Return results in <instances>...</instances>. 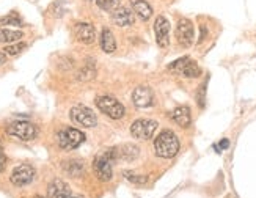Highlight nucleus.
<instances>
[{
    "label": "nucleus",
    "mask_w": 256,
    "mask_h": 198,
    "mask_svg": "<svg viewBox=\"0 0 256 198\" xmlns=\"http://www.w3.org/2000/svg\"><path fill=\"white\" fill-rule=\"evenodd\" d=\"M115 150H116V158L121 159V160H128V162L137 159L138 154H140L138 146L134 145V143H126V145L115 148Z\"/></svg>",
    "instance_id": "17"
},
{
    "label": "nucleus",
    "mask_w": 256,
    "mask_h": 198,
    "mask_svg": "<svg viewBox=\"0 0 256 198\" xmlns=\"http://www.w3.org/2000/svg\"><path fill=\"white\" fill-rule=\"evenodd\" d=\"M35 174H36L35 168H33L32 165L24 164V165H19V167H16L13 170V173H11V176H10V181L16 187H24L35 180Z\"/></svg>",
    "instance_id": "9"
},
{
    "label": "nucleus",
    "mask_w": 256,
    "mask_h": 198,
    "mask_svg": "<svg viewBox=\"0 0 256 198\" xmlns=\"http://www.w3.org/2000/svg\"><path fill=\"white\" fill-rule=\"evenodd\" d=\"M228 146H230V142H228L226 138H224V140L220 142V148H222V150H226Z\"/></svg>",
    "instance_id": "31"
},
{
    "label": "nucleus",
    "mask_w": 256,
    "mask_h": 198,
    "mask_svg": "<svg viewBox=\"0 0 256 198\" xmlns=\"http://www.w3.org/2000/svg\"><path fill=\"white\" fill-rule=\"evenodd\" d=\"M24 38V33L20 30H11V28H5L0 27V42L4 44H11V42H18Z\"/></svg>",
    "instance_id": "21"
},
{
    "label": "nucleus",
    "mask_w": 256,
    "mask_h": 198,
    "mask_svg": "<svg viewBox=\"0 0 256 198\" xmlns=\"http://www.w3.org/2000/svg\"><path fill=\"white\" fill-rule=\"evenodd\" d=\"M70 192H71L70 186L66 184L63 180H58V178L54 180L48 187V196L49 198H62Z\"/></svg>",
    "instance_id": "16"
},
{
    "label": "nucleus",
    "mask_w": 256,
    "mask_h": 198,
    "mask_svg": "<svg viewBox=\"0 0 256 198\" xmlns=\"http://www.w3.org/2000/svg\"><path fill=\"white\" fill-rule=\"evenodd\" d=\"M62 167H63V172H64L66 174L72 176V178H79V176H82L84 172H85V165H84V162H82V160H77V159L63 162Z\"/></svg>",
    "instance_id": "19"
},
{
    "label": "nucleus",
    "mask_w": 256,
    "mask_h": 198,
    "mask_svg": "<svg viewBox=\"0 0 256 198\" xmlns=\"http://www.w3.org/2000/svg\"><path fill=\"white\" fill-rule=\"evenodd\" d=\"M26 49H27V44L22 42V41H18L14 44H6L4 52L6 55H18V54H20L22 50H26Z\"/></svg>",
    "instance_id": "23"
},
{
    "label": "nucleus",
    "mask_w": 256,
    "mask_h": 198,
    "mask_svg": "<svg viewBox=\"0 0 256 198\" xmlns=\"http://www.w3.org/2000/svg\"><path fill=\"white\" fill-rule=\"evenodd\" d=\"M74 36L77 41L84 44H92L96 41V30L88 22H79V24L74 26Z\"/></svg>",
    "instance_id": "12"
},
{
    "label": "nucleus",
    "mask_w": 256,
    "mask_h": 198,
    "mask_svg": "<svg viewBox=\"0 0 256 198\" xmlns=\"http://www.w3.org/2000/svg\"><path fill=\"white\" fill-rule=\"evenodd\" d=\"M70 116L76 124H79L82 128H94L98 124V118L93 114V110L82 104L74 106L70 112Z\"/></svg>",
    "instance_id": "7"
},
{
    "label": "nucleus",
    "mask_w": 256,
    "mask_h": 198,
    "mask_svg": "<svg viewBox=\"0 0 256 198\" xmlns=\"http://www.w3.org/2000/svg\"><path fill=\"white\" fill-rule=\"evenodd\" d=\"M196 101L200 104V107H204V101H206V82L200 86V92L196 94Z\"/></svg>",
    "instance_id": "27"
},
{
    "label": "nucleus",
    "mask_w": 256,
    "mask_h": 198,
    "mask_svg": "<svg viewBox=\"0 0 256 198\" xmlns=\"http://www.w3.org/2000/svg\"><path fill=\"white\" fill-rule=\"evenodd\" d=\"M101 49L106 54H114L116 49V41H115V36L110 28H104L101 33Z\"/></svg>",
    "instance_id": "20"
},
{
    "label": "nucleus",
    "mask_w": 256,
    "mask_h": 198,
    "mask_svg": "<svg viewBox=\"0 0 256 198\" xmlns=\"http://www.w3.org/2000/svg\"><path fill=\"white\" fill-rule=\"evenodd\" d=\"M118 160L116 158V150L110 148L102 152H99L93 160V170L98 180L101 181H110L114 176V164Z\"/></svg>",
    "instance_id": "2"
},
{
    "label": "nucleus",
    "mask_w": 256,
    "mask_h": 198,
    "mask_svg": "<svg viewBox=\"0 0 256 198\" xmlns=\"http://www.w3.org/2000/svg\"><path fill=\"white\" fill-rule=\"evenodd\" d=\"M130 5H132L134 13L142 20H148L152 16V8L146 0H130Z\"/></svg>",
    "instance_id": "18"
},
{
    "label": "nucleus",
    "mask_w": 256,
    "mask_h": 198,
    "mask_svg": "<svg viewBox=\"0 0 256 198\" xmlns=\"http://www.w3.org/2000/svg\"><path fill=\"white\" fill-rule=\"evenodd\" d=\"M173 121L181 128H188L192 123V115H190V108L186 107V106H180L173 110L172 114Z\"/></svg>",
    "instance_id": "15"
},
{
    "label": "nucleus",
    "mask_w": 256,
    "mask_h": 198,
    "mask_svg": "<svg viewBox=\"0 0 256 198\" xmlns=\"http://www.w3.org/2000/svg\"><path fill=\"white\" fill-rule=\"evenodd\" d=\"M5 162H6V158H5V154L2 152V148H0V172L5 168Z\"/></svg>",
    "instance_id": "29"
},
{
    "label": "nucleus",
    "mask_w": 256,
    "mask_h": 198,
    "mask_svg": "<svg viewBox=\"0 0 256 198\" xmlns=\"http://www.w3.org/2000/svg\"><path fill=\"white\" fill-rule=\"evenodd\" d=\"M194 38H195L194 24L188 19H181L176 26V40L180 42V46L181 48L192 46Z\"/></svg>",
    "instance_id": "10"
},
{
    "label": "nucleus",
    "mask_w": 256,
    "mask_h": 198,
    "mask_svg": "<svg viewBox=\"0 0 256 198\" xmlns=\"http://www.w3.org/2000/svg\"><path fill=\"white\" fill-rule=\"evenodd\" d=\"M154 33H156V41H158L159 48L166 49L170 44V22L166 18L159 16L154 22Z\"/></svg>",
    "instance_id": "11"
},
{
    "label": "nucleus",
    "mask_w": 256,
    "mask_h": 198,
    "mask_svg": "<svg viewBox=\"0 0 256 198\" xmlns=\"http://www.w3.org/2000/svg\"><path fill=\"white\" fill-rule=\"evenodd\" d=\"M0 26H14V27H20L22 20L16 13H10L8 16L0 18Z\"/></svg>",
    "instance_id": "24"
},
{
    "label": "nucleus",
    "mask_w": 256,
    "mask_h": 198,
    "mask_svg": "<svg viewBox=\"0 0 256 198\" xmlns=\"http://www.w3.org/2000/svg\"><path fill=\"white\" fill-rule=\"evenodd\" d=\"M159 128V123L150 118H140L137 121H134L130 126V134L134 138L137 140H150L154 137L156 130Z\"/></svg>",
    "instance_id": "5"
},
{
    "label": "nucleus",
    "mask_w": 256,
    "mask_h": 198,
    "mask_svg": "<svg viewBox=\"0 0 256 198\" xmlns=\"http://www.w3.org/2000/svg\"><path fill=\"white\" fill-rule=\"evenodd\" d=\"M96 106L104 115H107L108 118H114V120L123 118L126 114L124 106L121 104L118 99H115L114 96H98Z\"/></svg>",
    "instance_id": "3"
},
{
    "label": "nucleus",
    "mask_w": 256,
    "mask_h": 198,
    "mask_svg": "<svg viewBox=\"0 0 256 198\" xmlns=\"http://www.w3.org/2000/svg\"><path fill=\"white\" fill-rule=\"evenodd\" d=\"M132 101L137 107H150L152 106V101H154V96H152V92L151 88L148 86H137L136 90L132 93Z\"/></svg>",
    "instance_id": "14"
},
{
    "label": "nucleus",
    "mask_w": 256,
    "mask_h": 198,
    "mask_svg": "<svg viewBox=\"0 0 256 198\" xmlns=\"http://www.w3.org/2000/svg\"><path fill=\"white\" fill-rule=\"evenodd\" d=\"M96 4L104 11H115L116 8H120L121 0H96Z\"/></svg>",
    "instance_id": "25"
},
{
    "label": "nucleus",
    "mask_w": 256,
    "mask_h": 198,
    "mask_svg": "<svg viewBox=\"0 0 256 198\" xmlns=\"http://www.w3.org/2000/svg\"><path fill=\"white\" fill-rule=\"evenodd\" d=\"M124 176H126L128 181L137 184V186H143V184L148 182V176H143V174H136L132 172H124Z\"/></svg>",
    "instance_id": "26"
},
{
    "label": "nucleus",
    "mask_w": 256,
    "mask_h": 198,
    "mask_svg": "<svg viewBox=\"0 0 256 198\" xmlns=\"http://www.w3.org/2000/svg\"><path fill=\"white\" fill-rule=\"evenodd\" d=\"M6 134L14 138H19L22 142H30L36 137L38 130H36V126L28 123V121H16V123L10 124L6 128Z\"/></svg>",
    "instance_id": "6"
},
{
    "label": "nucleus",
    "mask_w": 256,
    "mask_h": 198,
    "mask_svg": "<svg viewBox=\"0 0 256 198\" xmlns=\"http://www.w3.org/2000/svg\"><path fill=\"white\" fill-rule=\"evenodd\" d=\"M96 76V70H94V64H85L84 68L79 71V74H77V79L82 80V82H86V80H92L93 77Z\"/></svg>",
    "instance_id": "22"
},
{
    "label": "nucleus",
    "mask_w": 256,
    "mask_h": 198,
    "mask_svg": "<svg viewBox=\"0 0 256 198\" xmlns=\"http://www.w3.org/2000/svg\"><path fill=\"white\" fill-rule=\"evenodd\" d=\"M112 20L120 27H130L136 22V13L126 6H120L112 11Z\"/></svg>",
    "instance_id": "13"
},
{
    "label": "nucleus",
    "mask_w": 256,
    "mask_h": 198,
    "mask_svg": "<svg viewBox=\"0 0 256 198\" xmlns=\"http://www.w3.org/2000/svg\"><path fill=\"white\" fill-rule=\"evenodd\" d=\"M206 35H208V28H206V26H202V27H200V40H198V42L204 41Z\"/></svg>",
    "instance_id": "28"
},
{
    "label": "nucleus",
    "mask_w": 256,
    "mask_h": 198,
    "mask_svg": "<svg viewBox=\"0 0 256 198\" xmlns=\"http://www.w3.org/2000/svg\"><path fill=\"white\" fill-rule=\"evenodd\" d=\"M57 140H58V145H60L62 150L71 151V150H76V148H79L82 145V143L85 142V136H84V132H80L79 129L63 128L58 132Z\"/></svg>",
    "instance_id": "4"
},
{
    "label": "nucleus",
    "mask_w": 256,
    "mask_h": 198,
    "mask_svg": "<svg viewBox=\"0 0 256 198\" xmlns=\"http://www.w3.org/2000/svg\"><path fill=\"white\" fill-rule=\"evenodd\" d=\"M6 63V54L0 50V66H4Z\"/></svg>",
    "instance_id": "30"
},
{
    "label": "nucleus",
    "mask_w": 256,
    "mask_h": 198,
    "mask_svg": "<svg viewBox=\"0 0 256 198\" xmlns=\"http://www.w3.org/2000/svg\"><path fill=\"white\" fill-rule=\"evenodd\" d=\"M170 70L178 72L182 77H187V79H195V77H198L200 74H202V70H200L196 62L190 60L188 57H184V58L173 62L170 64Z\"/></svg>",
    "instance_id": "8"
},
{
    "label": "nucleus",
    "mask_w": 256,
    "mask_h": 198,
    "mask_svg": "<svg viewBox=\"0 0 256 198\" xmlns=\"http://www.w3.org/2000/svg\"><path fill=\"white\" fill-rule=\"evenodd\" d=\"M62 198H84L82 195H77V194H72V192H70V194H66L64 196H62Z\"/></svg>",
    "instance_id": "32"
},
{
    "label": "nucleus",
    "mask_w": 256,
    "mask_h": 198,
    "mask_svg": "<svg viewBox=\"0 0 256 198\" xmlns=\"http://www.w3.org/2000/svg\"><path fill=\"white\" fill-rule=\"evenodd\" d=\"M156 154L162 159H172L180 151V138L176 137L174 132L165 129L154 140Z\"/></svg>",
    "instance_id": "1"
},
{
    "label": "nucleus",
    "mask_w": 256,
    "mask_h": 198,
    "mask_svg": "<svg viewBox=\"0 0 256 198\" xmlns=\"http://www.w3.org/2000/svg\"><path fill=\"white\" fill-rule=\"evenodd\" d=\"M35 198H44V196H41V195H36Z\"/></svg>",
    "instance_id": "33"
}]
</instances>
